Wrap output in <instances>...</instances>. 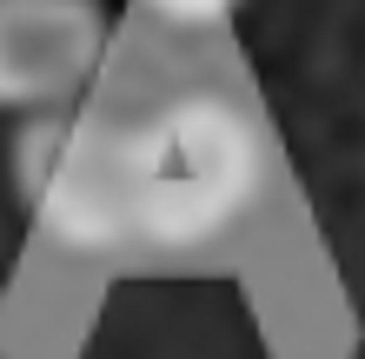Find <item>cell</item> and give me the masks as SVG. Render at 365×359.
<instances>
[{"mask_svg":"<svg viewBox=\"0 0 365 359\" xmlns=\"http://www.w3.org/2000/svg\"><path fill=\"white\" fill-rule=\"evenodd\" d=\"M140 7L153 20H166V27H180V34H212V27H226L246 0H140Z\"/></svg>","mask_w":365,"mask_h":359,"instance_id":"2","label":"cell"},{"mask_svg":"<svg viewBox=\"0 0 365 359\" xmlns=\"http://www.w3.org/2000/svg\"><path fill=\"white\" fill-rule=\"evenodd\" d=\"M106 67L100 0H0V113H60Z\"/></svg>","mask_w":365,"mask_h":359,"instance_id":"1","label":"cell"}]
</instances>
